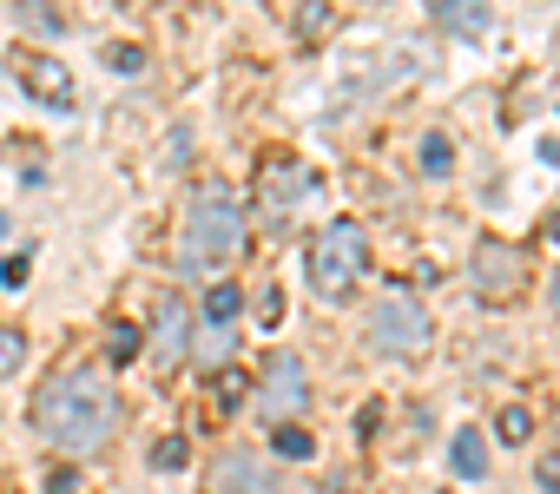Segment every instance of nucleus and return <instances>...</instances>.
<instances>
[{
    "instance_id": "dca6fc26",
    "label": "nucleus",
    "mask_w": 560,
    "mask_h": 494,
    "mask_svg": "<svg viewBox=\"0 0 560 494\" xmlns=\"http://www.w3.org/2000/svg\"><path fill=\"white\" fill-rule=\"evenodd\" d=\"M185 461H191V442H185V435H165V442L152 448V468H165V474L185 468Z\"/></svg>"
},
{
    "instance_id": "9b49d317",
    "label": "nucleus",
    "mask_w": 560,
    "mask_h": 494,
    "mask_svg": "<svg viewBox=\"0 0 560 494\" xmlns=\"http://www.w3.org/2000/svg\"><path fill=\"white\" fill-rule=\"evenodd\" d=\"M435 21H442L448 34L475 40V34H488V27H494V8H488V0H435Z\"/></svg>"
},
{
    "instance_id": "39448f33",
    "label": "nucleus",
    "mask_w": 560,
    "mask_h": 494,
    "mask_svg": "<svg viewBox=\"0 0 560 494\" xmlns=\"http://www.w3.org/2000/svg\"><path fill=\"white\" fill-rule=\"evenodd\" d=\"M250 402H257V422L284 428L298 409H311V376H304V363H298V356H270V369L250 383Z\"/></svg>"
},
{
    "instance_id": "412c9836",
    "label": "nucleus",
    "mask_w": 560,
    "mask_h": 494,
    "mask_svg": "<svg viewBox=\"0 0 560 494\" xmlns=\"http://www.w3.org/2000/svg\"><path fill=\"white\" fill-rule=\"evenodd\" d=\"M527 428H534L527 409H508V415H501V435H508V442H527Z\"/></svg>"
},
{
    "instance_id": "5701e85b",
    "label": "nucleus",
    "mask_w": 560,
    "mask_h": 494,
    "mask_svg": "<svg viewBox=\"0 0 560 494\" xmlns=\"http://www.w3.org/2000/svg\"><path fill=\"white\" fill-rule=\"evenodd\" d=\"M21 14H27V21H34V27H47V34H54V27H60V14H54V8H40V0H27V8H21Z\"/></svg>"
},
{
    "instance_id": "4468645a",
    "label": "nucleus",
    "mask_w": 560,
    "mask_h": 494,
    "mask_svg": "<svg viewBox=\"0 0 560 494\" xmlns=\"http://www.w3.org/2000/svg\"><path fill=\"white\" fill-rule=\"evenodd\" d=\"M237 310H244V297H237L231 284H218V291L205 297V317H211V324H237Z\"/></svg>"
},
{
    "instance_id": "9d476101",
    "label": "nucleus",
    "mask_w": 560,
    "mask_h": 494,
    "mask_svg": "<svg viewBox=\"0 0 560 494\" xmlns=\"http://www.w3.org/2000/svg\"><path fill=\"white\" fill-rule=\"evenodd\" d=\"M475 284H481L488 297L521 291V251H508V244H481V258H475Z\"/></svg>"
},
{
    "instance_id": "ddd939ff",
    "label": "nucleus",
    "mask_w": 560,
    "mask_h": 494,
    "mask_svg": "<svg viewBox=\"0 0 560 494\" xmlns=\"http://www.w3.org/2000/svg\"><path fill=\"white\" fill-rule=\"evenodd\" d=\"M211 402H218L224 415H237V409L250 402V369H237V363H224V369L211 376Z\"/></svg>"
},
{
    "instance_id": "423d86ee",
    "label": "nucleus",
    "mask_w": 560,
    "mask_h": 494,
    "mask_svg": "<svg viewBox=\"0 0 560 494\" xmlns=\"http://www.w3.org/2000/svg\"><path fill=\"white\" fill-rule=\"evenodd\" d=\"M429 337H435V324L416 297H383L370 310V343L383 356H416V350H429Z\"/></svg>"
},
{
    "instance_id": "2eb2a0df",
    "label": "nucleus",
    "mask_w": 560,
    "mask_h": 494,
    "mask_svg": "<svg viewBox=\"0 0 560 494\" xmlns=\"http://www.w3.org/2000/svg\"><path fill=\"white\" fill-rule=\"evenodd\" d=\"M106 350H113V363H132L145 343H139V330H132V324H113V330H106Z\"/></svg>"
},
{
    "instance_id": "0eeeda50",
    "label": "nucleus",
    "mask_w": 560,
    "mask_h": 494,
    "mask_svg": "<svg viewBox=\"0 0 560 494\" xmlns=\"http://www.w3.org/2000/svg\"><path fill=\"white\" fill-rule=\"evenodd\" d=\"M145 343V356H152V369H178L185 363V350H191V310H185V297H152V330L139 337Z\"/></svg>"
},
{
    "instance_id": "aec40b11",
    "label": "nucleus",
    "mask_w": 560,
    "mask_h": 494,
    "mask_svg": "<svg viewBox=\"0 0 560 494\" xmlns=\"http://www.w3.org/2000/svg\"><path fill=\"white\" fill-rule=\"evenodd\" d=\"M198 350H211V363H218V356L231 350V324H211V330L198 324Z\"/></svg>"
},
{
    "instance_id": "f257e3e1",
    "label": "nucleus",
    "mask_w": 560,
    "mask_h": 494,
    "mask_svg": "<svg viewBox=\"0 0 560 494\" xmlns=\"http://www.w3.org/2000/svg\"><path fill=\"white\" fill-rule=\"evenodd\" d=\"M34 428H40L47 442L73 448V455H93V448H106L113 428H119V389H113L100 369L54 376V383H40V396H34Z\"/></svg>"
},
{
    "instance_id": "20e7f679",
    "label": "nucleus",
    "mask_w": 560,
    "mask_h": 494,
    "mask_svg": "<svg viewBox=\"0 0 560 494\" xmlns=\"http://www.w3.org/2000/svg\"><path fill=\"white\" fill-rule=\"evenodd\" d=\"M311 191H317V172H311L304 158H291V152L257 158V211H264L270 224H291Z\"/></svg>"
},
{
    "instance_id": "4be33fe9",
    "label": "nucleus",
    "mask_w": 560,
    "mask_h": 494,
    "mask_svg": "<svg viewBox=\"0 0 560 494\" xmlns=\"http://www.w3.org/2000/svg\"><path fill=\"white\" fill-rule=\"evenodd\" d=\"M106 60H113L119 73H139V67H145V54H139V47H106Z\"/></svg>"
},
{
    "instance_id": "7ed1b4c3",
    "label": "nucleus",
    "mask_w": 560,
    "mask_h": 494,
    "mask_svg": "<svg viewBox=\"0 0 560 494\" xmlns=\"http://www.w3.org/2000/svg\"><path fill=\"white\" fill-rule=\"evenodd\" d=\"M304 271H311V291H317V297L343 304V297L363 284V271H370V237H363V224H357V217H330V224L317 231V244H311Z\"/></svg>"
},
{
    "instance_id": "393cba45",
    "label": "nucleus",
    "mask_w": 560,
    "mask_h": 494,
    "mask_svg": "<svg viewBox=\"0 0 560 494\" xmlns=\"http://www.w3.org/2000/svg\"><path fill=\"white\" fill-rule=\"evenodd\" d=\"M540 481H547V487H560V455H547V461H540Z\"/></svg>"
},
{
    "instance_id": "b1692460",
    "label": "nucleus",
    "mask_w": 560,
    "mask_h": 494,
    "mask_svg": "<svg viewBox=\"0 0 560 494\" xmlns=\"http://www.w3.org/2000/svg\"><path fill=\"white\" fill-rule=\"evenodd\" d=\"M73 481H80L73 468H54V474H47V487H54V494H73Z\"/></svg>"
},
{
    "instance_id": "6ab92c4d",
    "label": "nucleus",
    "mask_w": 560,
    "mask_h": 494,
    "mask_svg": "<svg viewBox=\"0 0 560 494\" xmlns=\"http://www.w3.org/2000/svg\"><path fill=\"white\" fill-rule=\"evenodd\" d=\"M422 165H429V172L442 178V172L455 165V152H448V139H422Z\"/></svg>"
},
{
    "instance_id": "f8f14e48",
    "label": "nucleus",
    "mask_w": 560,
    "mask_h": 494,
    "mask_svg": "<svg viewBox=\"0 0 560 494\" xmlns=\"http://www.w3.org/2000/svg\"><path fill=\"white\" fill-rule=\"evenodd\" d=\"M448 468H455V474H468V481H481V474H488V442H481V428H462V435L448 442Z\"/></svg>"
},
{
    "instance_id": "f03ea898",
    "label": "nucleus",
    "mask_w": 560,
    "mask_h": 494,
    "mask_svg": "<svg viewBox=\"0 0 560 494\" xmlns=\"http://www.w3.org/2000/svg\"><path fill=\"white\" fill-rule=\"evenodd\" d=\"M244 258V204L231 198V185L205 178L185 204L178 224V271L185 278H224Z\"/></svg>"
},
{
    "instance_id": "a211bd4d",
    "label": "nucleus",
    "mask_w": 560,
    "mask_h": 494,
    "mask_svg": "<svg viewBox=\"0 0 560 494\" xmlns=\"http://www.w3.org/2000/svg\"><path fill=\"white\" fill-rule=\"evenodd\" d=\"M21 350H27L21 330H0V376H14V369H21Z\"/></svg>"
},
{
    "instance_id": "6e6552de",
    "label": "nucleus",
    "mask_w": 560,
    "mask_h": 494,
    "mask_svg": "<svg viewBox=\"0 0 560 494\" xmlns=\"http://www.w3.org/2000/svg\"><path fill=\"white\" fill-rule=\"evenodd\" d=\"M205 487H211V494H284L277 468H270V461H257L250 448H231V455H218Z\"/></svg>"
},
{
    "instance_id": "f3484780",
    "label": "nucleus",
    "mask_w": 560,
    "mask_h": 494,
    "mask_svg": "<svg viewBox=\"0 0 560 494\" xmlns=\"http://www.w3.org/2000/svg\"><path fill=\"white\" fill-rule=\"evenodd\" d=\"M270 442H277V455H311V428H298V422H284V428H270Z\"/></svg>"
},
{
    "instance_id": "1a4fd4ad",
    "label": "nucleus",
    "mask_w": 560,
    "mask_h": 494,
    "mask_svg": "<svg viewBox=\"0 0 560 494\" xmlns=\"http://www.w3.org/2000/svg\"><path fill=\"white\" fill-rule=\"evenodd\" d=\"M14 73L27 80V93H34V99H54V106H67V99H73V73H67L60 60L34 54V47H14Z\"/></svg>"
}]
</instances>
